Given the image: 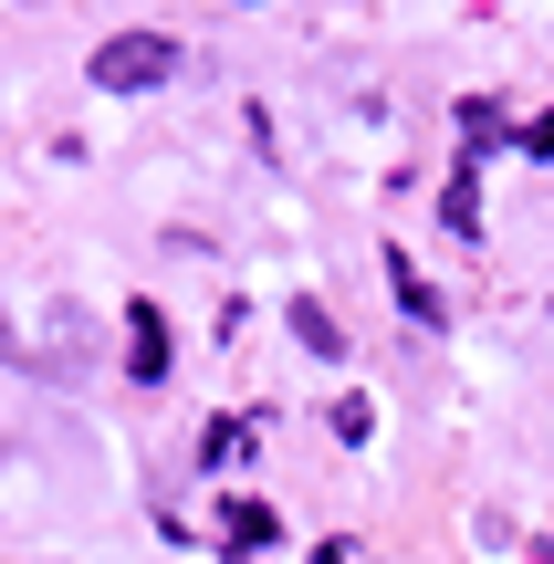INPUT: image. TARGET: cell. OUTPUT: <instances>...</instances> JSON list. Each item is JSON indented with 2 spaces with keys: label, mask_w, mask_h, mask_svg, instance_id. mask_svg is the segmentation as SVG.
<instances>
[{
  "label": "cell",
  "mask_w": 554,
  "mask_h": 564,
  "mask_svg": "<svg viewBox=\"0 0 554 564\" xmlns=\"http://www.w3.org/2000/svg\"><path fill=\"white\" fill-rule=\"evenodd\" d=\"M95 84H116V95H157V84H178V42H167V32L95 42Z\"/></svg>",
  "instance_id": "cell-1"
},
{
  "label": "cell",
  "mask_w": 554,
  "mask_h": 564,
  "mask_svg": "<svg viewBox=\"0 0 554 564\" xmlns=\"http://www.w3.org/2000/svg\"><path fill=\"white\" fill-rule=\"evenodd\" d=\"M388 282H398V303H409V314H419V324H439V293H430V282H419L409 262H388Z\"/></svg>",
  "instance_id": "cell-4"
},
{
  "label": "cell",
  "mask_w": 554,
  "mask_h": 564,
  "mask_svg": "<svg viewBox=\"0 0 554 564\" xmlns=\"http://www.w3.org/2000/svg\"><path fill=\"white\" fill-rule=\"evenodd\" d=\"M126 366H137L146 387L167 377V314H157V303H126Z\"/></svg>",
  "instance_id": "cell-2"
},
{
  "label": "cell",
  "mask_w": 554,
  "mask_h": 564,
  "mask_svg": "<svg viewBox=\"0 0 554 564\" xmlns=\"http://www.w3.org/2000/svg\"><path fill=\"white\" fill-rule=\"evenodd\" d=\"M293 335H304V345H314V356H325V366L346 356V335H335V314H325V303H314V293H293Z\"/></svg>",
  "instance_id": "cell-3"
}]
</instances>
